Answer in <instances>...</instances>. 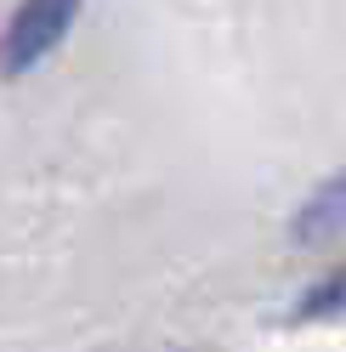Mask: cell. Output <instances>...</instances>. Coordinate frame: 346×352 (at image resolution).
I'll return each mask as SVG.
<instances>
[{"instance_id": "6da1fadb", "label": "cell", "mask_w": 346, "mask_h": 352, "mask_svg": "<svg viewBox=\"0 0 346 352\" xmlns=\"http://www.w3.org/2000/svg\"><path fill=\"white\" fill-rule=\"evenodd\" d=\"M74 12H80V0H23V6L12 12L6 34H0V74L17 80V74H29L40 57H51V46L69 34Z\"/></svg>"}, {"instance_id": "7a4b0ae2", "label": "cell", "mask_w": 346, "mask_h": 352, "mask_svg": "<svg viewBox=\"0 0 346 352\" xmlns=\"http://www.w3.org/2000/svg\"><path fill=\"white\" fill-rule=\"evenodd\" d=\"M335 296H346V267H341V278H335V284H330V290H323V296H318L312 307H323V301H335Z\"/></svg>"}]
</instances>
